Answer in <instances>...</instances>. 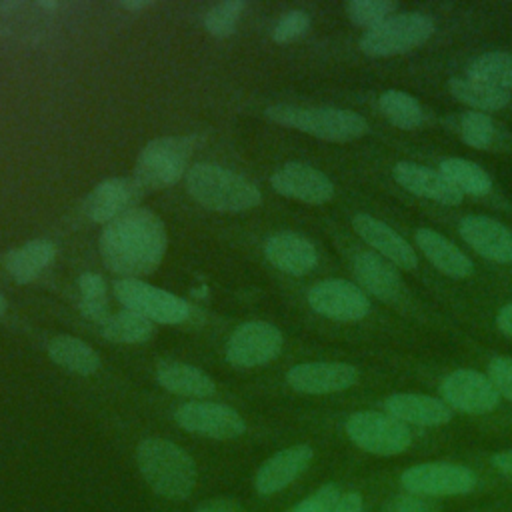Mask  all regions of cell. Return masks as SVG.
<instances>
[{
  "label": "cell",
  "instance_id": "cell-46",
  "mask_svg": "<svg viewBox=\"0 0 512 512\" xmlns=\"http://www.w3.org/2000/svg\"><path fill=\"white\" fill-rule=\"evenodd\" d=\"M38 6H40V8H48V10H52V8H56L58 4H56V2H48V0H38Z\"/></svg>",
  "mask_w": 512,
  "mask_h": 512
},
{
  "label": "cell",
  "instance_id": "cell-10",
  "mask_svg": "<svg viewBox=\"0 0 512 512\" xmlns=\"http://www.w3.org/2000/svg\"><path fill=\"white\" fill-rule=\"evenodd\" d=\"M174 420L186 432L214 438V440H232L244 434V418L230 406L210 400H190L176 408Z\"/></svg>",
  "mask_w": 512,
  "mask_h": 512
},
{
  "label": "cell",
  "instance_id": "cell-45",
  "mask_svg": "<svg viewBox=\"0 0 512 512\" xmlns=\"http://www.w3.org/2000/svg\"><path fill=\"white\" fill-rule=\"evenodd\" d=\"M152 4H154L152 0H122V2H118V6H120V8H124V10H130V12L146 10V8H150Z\"/></svg>",
  "mask_w": 512,
  "mask_h": 512
},
{
  "label": "cell",
  "instance_id": "cell-13",
  "mask_svg": "<svg viewBox=\"0 0 512 512\" xmlns=\"http://www.w3.org/2000/svg\"><path fill=\"white\" fill-rule=\"evenodd\" d=\"M440 394L450 408L464 414H488L500 402L490 378L470 368L450 372L440 384Z\"/></svg>",
  "mask_w": 512,
  "mask_h": 512
},
{
  "label": "cell",
  "instance_id": "cell-28",
  "mask_svg": "<svg viewBox=\"0 0 512 512\" xmlns=\"http://www.w3.org/2000/svg\"><path fill=\"white\" fill-rule=\"evenodd\" d=\"M450 94L478 112H496L510 102V92L472 76H454L448 82Z\"/></svg>",
  "mask_w": 512,
  "mask_h": 512
},
{
  "label": "cell",
  "instance_id": "cell-20",
  "mask_svg": "<svg viewBox=\"0 0 512 512\" xmlns=\"http://www.w3.org/2000/svg\"><path fill=\"white\" fill-rule=\"evenodd\" d=\"M396 182L414 196L434 200L446 206H456L462 202V192H458L440 170L416 162H398L394 166Z\"/></svg>",
  "mask_w": 512,
  "mask_h": 512
},
{
  "label": "cell",
  "instance_id": "cell-3",
  "mask_svg": "<svg viewBox=\"0 0 512 512\" xmlns=\"http://www.w3.org/2000/svg\"><path fill=\"white\" fill-rule=\"evenodd\" d=\"M186 190L198 204L216 212H244L262 198L250 180L210 162L194 164L186 172Z\"/></svg>",
  "mask_w": 512,
  "mask_h": 512
},
{
  "label": "cell",
  "instance_id": "cell-5",
  "mask_svg": "<svg viewBox=\"0 0 512 512\" xmlns=\"http://www.w3.org/2000/svg\"><path fill=\"white\" fill-rule=\"evenodd\" d=\"M196 136H162L148 142L138 154L134 182L142 190H160L176 184L194 152Z\"/></svg>",
  "mask_w": 512,
  "mask_h": 512
},
{
  "label": "cell",
  "instance_id": "cell-4",
  "mask_svg": "<svg viewBox=\"0 0 512 512\" xmlns=\"http://www.w3.org/2000/svg\"><path fill=\"white\" fill-rule=\"evenodd\" d=\"M266 118L314 138L328 142H350L366 134V120L352 110L332 106H292L274 104L264 110Z\"/></svg>",
  "mask_w": 512,
  "mask_h": 512
},
{
  "label": "cell",
  "instance_id": "cell-37",
  "mask_svg": "<svg viewBox=\"0 0 512 512\" xmlns=\"http://www.w3.org/2000/svg\"><path fill=\"white\" fill-rule=\"evenodd\" d=\"M308 28H310V16L302 10H290L276 22V26L272 30V38H274V42L286 44V42H292V40L304 36Z\"/></svg>",
  "mask_w": 512,
  "mask_h": 512
},
{
  "label": "cell",
  "instance_id": "cell-6",
  "mask_svg": "<svg viewBox=\"0 0 512 512\" xmlns=\"http://www.w3.org/2000/svg\"><path fill=\"white\" fill-rule=\"evenodd\" d=\"M434 34V22L420 12H398L360 36V50L374 58L406 54Z\"/></svg>",
  "mask_w": 512,
  "mask_h": 512
},
{
  "label": "cell",
  "instance_id": "cell-35",
  "mask_svg": "<svg viewBox=\"0 0 512 512\" xmlns=\"http://www.w3.org/2000/svg\"><path fill=\"white\" fill-rule=\"evenodd\" d=\"M246 4L242 0H224L212 6L204 16L206 30L216 38H228L236 32V24L244 12Z\"/></svg>",
  "mask_w": 512,
  "mask_h": 512
},
{
  "label": "cell",
  "instance_id": "cell-33",
  "mask_svg": "<svg viewBox=\"0 0 512 512\" xmlns=\"http://www.w3.org/2000/svg\"><path fill=\"white\" fill-rule=\"evenodd\" d=\"M80 288V312L84 318L102 324L110 312L106 304V284L100 274L86 272L78 278Z\"/></svg>",
  "mask_w": 512,
  "mask_h": 512
},
{
  "label": "cell",
  "instance_id": "cell-36",
  "mask_svg": "<svg viewBox=\"0 0 512 512\" xmlns=\"http://www.w3.org/2000/svg\"><path fill=\"white\" fill-rule=\"evenodd\" d=\"M396 8L398 6L392 0H350L346 4V14L356 26L370 30L394 16Z\"/></svg>",
  "mask_w": 512,
  "mask_h": 512
},
{
  "label": "cell",
  "instance_id": "cell-34",
  "mask_svg": "<svg viewBox=\"0 0 512 512\" xmlns=\"http://www.w3.org/2000/svg\"><path fill=\"white\" fill-rule=\"evenodd\" d=\"M460 136L462 140L478 150H486L494 144L496 138V126L492 122V118L486 112H478V110H468L460 116Z\"/></svg>",
  "mask_w": 512,
  "mask_h": 512
},
{
  "label": "cell",
  "instance_id": "cell-23",
  "mask_svg": "<svg viewBox=\"0 0 512 512\" xmlns=\"http://www.w3.org/2000/svg\"><path fill=\"white\" fill-rule=\"evenodd\" d=\"M384 410L396 420L416 426H442L452 420V408L444 400L428 394H392L384 400Z\"/></svg>",
  "mask_w": 512,
  "mask_h": 512
},
{
  "label": "cell",
  "instance_id": "cell-1",
  "mask_svg": "<svg viewBox=\"0 0 512 512\" xmlns=\"http://www.w3.org/2000/svg\"><path fill=\"white\" fill-rule=\"evenodd\" d=\"M166 244L164 222L154 212L136 206L106 224L100 234V256L120 280H140L160 266Z\"/></svg>",
  "mask_w": 512,
  "mask_h": 512
},
{
  "label": "cell",
  "instance_id": "cell-42",
  "mask_svg": "<svg viewBox=\"0 0 512 512\" xmlns=\"http://www.w3.org/2000/svg\"><path fill=\"white\" fill-rule=\"evenodd\" d=\"M330 512H364V498L360 492L340 494Z\"/></svg>",
  "mask_w": 512,
  "mask_h": 512
},
{
  "label": "cell",
  "instance_id": "cell-15",
  "mask_svg": "<svg viewBox=\"0 0 512 512\" xmlns=\"http://www.w3.org/2000/svg\"><path fill=\"white\" fill-rule=\"evenodd\" d=\"M358 370L346 362H304L288 370L286 382L302 394H332L354 386Z\"/></svg>",
  "mask_w": 512,
  "mask_h": 512
},
{
  "label": "cell",
  "instance_id": "cell-19",
  "mask_svg": "<svg viewBox=\"0 0 512 512\" xmlns=\"http://www.w3.org/2000/svg\"><path fill=\"white\" fill-rule=\"evenodd\" d=\"M460 236L484 258L508 264L512 262V230L490 218L470 214L460 222Z\"/></svg>",
  "mask_w": 512,
  "mask_h": 512
},
{
  "label": "cell",
  "instance_id": "cell-40",
  "mask_svg": "<svg viewBox=\"0 0 512 512\" xmlns=\"http://www.w3.org/2000/svg\"><path fill=\"white\" fill-rule=\"evenodd\" d=\"M384 512H434V506L428 502V498L414 496V494H402L392 498L386 504Z\"/></svg>",
  "mask_w": 512,
  "mask_h": 512
},
{
  "label": "cell",
  "instance_id": "cell-41",
  "mask_svg": "<svg viewBox=\"0 0 512 512\" xmlns=\"http://www.w3.org/2000/svg\"><path fill=\"white\" fill-rule=\"evenodd\" d=\"M194 512H244V508L232 498H212L196 506Z\"/></svg>",
  "mask_w": 512,
  "mask_h": 512
},
{
  "label": "cell",
  "instance_id": "cell-2",
  "mask_svg": "<svg viewBox=\"0 0 512 512\" xmlns=\"http://www.w3.org/2000/svg\"><path fill=\"white\" fill-rule=\"evenodd\" d=\"M136 464L146 484L162 498L184 500L196 486L192 456L166 438H146L136 448Z\"/></svg>",
  "mask_w": 512,
  "mask_h": 512
},
{
  "label": "cell",
  "instance_id": "cell-25",
  "mask_svg": "<svg viewBox=\"0 0 512 512\" xmlns=\"http://www.w3.org/2000/svg\"><path fill=\"white\" fill-rule=\"evenodd\" d=\"M156 380L164 390L186 398L202 400L216 392V384L206 372L178 360L160 362L156 366Z\"/></svg>",
  "mask_w": 512,
  "mask_h": 512
},
{
  "label": "cell",
  "instance_id": "cell-21",
  "mask_svg": "<svg viewBox=\"0 0 512 512\" xmlns=\"http://www.w3.org/2000/svg\"><path fill=\"white\" fill-rule=\"evenodd\" d=\"M352 272L360 286L384 302H396L404 284L392 262L376 252H356L352 256Z\"/></svg>",
  "mask_w": 512,
  "mask_h": 512
},
{
  "label": "cell",
  "instance_id": "cell-11",
  "mask_svg": "<svg viewBox=\"0 0 512 512\" xmlns=\"http://www.w3.org/2000/svg\"><path fill=\"white\" fill-rule=\"evenodd\" d=\"M284 344L282 332L270 322H244L226 342V360L236 368H256L272 362Z\"/></svg>",
  "mask_w": 512,
  "mask_h": 512
},
{
  "label": "cell",
  "instance_id": "cell-38",
  "mask_svg": "<svg viewBox=\"0 0 512 512\" xmlns=\"http://www.w3.org/2000/svg\"><path fill=\"white\" fill-rule=\"evenodd\" d=\"M338 498H340L338 486L332 482H326L320 488H316L310 496L300 500L296 506H292L288 512H330Z\"/></svg>",
  "mask_w": 512,
  "mask_h": 512
},
{
  "label": "cell",
  "instance_id": "cell-39",
  "mask_svg": "<svg viewBox=\"0 0 512 512\" xmlns=\"http://www.w3.org/2000/svg\"><path fill=\"white\" fill-rule=\"evenodd\" d=\"M488 378L494 384L496 392L512 402V358L496 356L488 364Z\"/></svg>",
  "mask_w": 512,
  "mask_h": 512
},
{
  "label": "cell",
  "instance_id": "cell-26",
  "mask_svg": "<svg viewBox=\"0 0 512 512\" xmlns=\"http://www.w3.org/2000/svg\"><path fill=\"white\" fill-rule=\"evenodd\" d=\"M56 248L50 240H30L14 250H10L4 258L6 272L20 284L32 282L50 262L54 260Z\"/></svg>",
  "mask_w": 512,
  "mask_h": 512
},
{
  "label": "cell",
  "instance_id": "cell-47",
  "mask_svg": "<svg viewBox=\"0 0 512 512\" xmlns=\"http://www.w3.org/2000/svg\"><path fill=\"white\" fill-rule=\"evenodd\" d=\"M6 312V298L0 294V316Z\"/></svg>",
  "mask_w": 512,
  "mask_h": 512
},
{
  "label": "cell",
  "instance_id": "cell-24",
  "mask_svg": "<svg viewBox=\"0 0 512 512\" xmlns=\"http://www.w3.org/2000/svg\"><path fill=\"white\" fill-rule=\"evenodd\" d=\"M420 252L436 266L442 274L450 278H468L474 272L472 260L444 234L432 228H418L414 234Z\"/></svg>",
  "mask_w": 512,
  "mask_h": 512
},
{
  "label": "cell",
  "instance_id": "cell-12",
  "mask_svg": "<svg viewBox=\"0 0 512 512\" xmlns=\"http://www.w3.org/2000/svg\"><path fill=\"white\" fill-rule=\"evenodd\" d=\"M308 304L320 316L336 322H358L370 312L366 292L342 278H330L314 284L308 290Z\"/></svg>",
  "mask_w": 512,
  "mask_h": 512
},
{
  "label": "cell",
  "instance_id": "cell-14",
  "mask_svg": "<svg viewBox=\"0 0 512 512\" xmlns=\"http://www.w3.org/2000/svg\"><path fill=\"white\" fill-rule=\"evenodd\" d=\"M272 188L292 200L306 204H324L334 196L332 180L304 162H286L270 178Z\"/></svg>",
  "mask_w": 512,
  "mask_h": 512
},
{
  "label": "cell",
  "instance_id": "cell-22",
  "mask_svg": "<svg viewBox=\"0 0 512 512\" xmlns=\"http://www.w3.org/2000/svg\"><path fill=\"white\" fill-rule=\"evenodd\" d=\"M264 256L268 262L292 276H302L310 272L318 262V252L314 244L296 232H276L264 244Z\"/></svg>",
  "mask_w": 512,
  "mask_h": 512
},
{
  "label": "cell",
  "instance_id": "cell-30",
  "mask_svg": "<svg viewBox=\"0 0 512 512\" xmlns=\"http://www.w3.org/2000/svg\"><path fill=\"white\" fill-rule=\"evenodd\" d=\"M100 332L110 342L140 344V342H148L156 334V328H154V322L124 308L116 314H110L100 324Z\"/></svg>",
  "mask_w": 512,
  "mask_h": 512
},
{
  "label": "cell",
  "instance_id": "cell-44",
  "mask_svg": "<svg viewBox=\"0 0 512 512\" xmlns=\"http://www.w3.org/2000/svg\"><path fill=\"white\" fill-rule=\"evenodd\" d=\"M496 324H498V328H500L506 336L512 338V302L500 308V312H498V316H496Z\"/></svg>",
  "mask_w": 512,
  "mask_h": 512
},
{
  "label": "cell",
  "instance_id": "cell-8",
  "mask_svg": "<svg viewBox=\"0 0 512 512\" xmlns=\"http://www.w3.org/2000/svg\"><path fill=\"white\" fill-rule=\"evenodd\" d=\"M400 484L408 494L422 498L462 496L476 488V474L454 462H420L402 472Z\"/></svg>",
  "mask_w": 512,
  "mask_h": 512
},
{
  "label": "cell",
  "instance_id": "cell-27",
  "mask_svg": "<svg viewBox=\"0 0 512 512\" xmlns=\"http://www.w3.org/2000/svg\"><path fill=\"white\" fill-rule=\"evenodd\" d=\"M46 350L50 360L68 372L88 376L100 368V356L80 338L60 334L48 342Z\"/></svg>",
  "mask_w": 512,
  "mask_h": 512
},
{
  "label": "cell",
  "instance_id": "cell-18",
  "mask_svg": "<svg viewBox=\"0 0 512 512\" xmlns=\"http://www.w3.org/2000/svg\"><path fill=\"white\" fill-rule=\"evenodd\" d=\"M352 226L356 234L376 250V254L392 262L396 268H402V270L416 268L418 260H416L414 248L386 222L360 212L352 218Z\"/></svg>",
  "mask_w": 512,
  "mask_h": 512
},
{
  "label": "cell",
  "instance_id": "cell-32",
  "mask_svg": "<svg viewBox=\"0 0 512 512\" xmlns=\"http://www.w3.org/2000/svg\"><path fill=\"white\" fill-rule=\"evenodd\" d=\"M468 76L484 80L496 88L512 92V54L510 52H486L472 60Z\"/></svg>",
  "mask_w": 512,
  "mask_h": 512
},
{
  "label": "cell",
  "instance_id": "cell-43",
  "mask_svg": "<svg viewBox=\"0 0 512 512\" xmlns=\"http://www.w3.org/2000/svg\"><path fill=\"white\" fill-rule=\"evenodd\" d=\"M492 466L506 478L512 482V450H502V452H496L492 458H490Z\"/></svg>",
  "mask_w": 512,
  "mask_h": 512
},
{
  "label": "cell",
  "instance_id": "cell-29",
  "mask_svg": "<svg viewBox=\"0 0 512 512\" xmlns=\"http://www.w3.org/2000/svg\"><path fill=\"white\" fill-rule=\"evenodd\" d=\"M438 170L448 178V182L462 194L470 196H486L492 190L490 174L480 168L476 162L452 156L444 158Z\"/></svg>",
  "mask_w": 512,
  "mask_h": 512
},
{
  "label": "cell",
  "instance_id": "cell-9",
  "mask_svg": "<svg viewBox=\"0 0 512 512\" xmlns=\"http://www.w3.org/2000/svg\"><path fill=\"white\" fill-rule=\"evenodd\" d=\"M114 294L126 310H132L150 322L180 324L190 316L186 300L142 280H116Z\"/></svg>",
  "mask_w": 512,
  "mask_h": 512
},
{
  "label": "cell",
  "instance_id": "cell-16",
  "mask_svg": "<svg viewBox=\"0 0 512 512\" xmlns=\"http://www.w3.org/2000/svg\"><path fill=\"white\" fill-rule=\"evenodd\" d=\"M142 188L134 178H108L100 182L84 200V214L98 224H110L118 216L136 208Z\"/></svg>",
  "mask_w": 512,
  "mask_h": 512
},
{
  "label": "cell",
  "instance_id": "cell-7",
  "mask_svg": "<svg viewBox=\"0 0 512 512\" xmlns=\"http://www.w3.org/2000/svg\"><path fill=\"white\" fill-rule=\"evenodd\" d=\"M344 430L358 448L376 456L402 454L412 444L408 426L384 412H354L348 416Z\"/></svg>",
  "mask_w": 512,
  "mask_h": 512
},
{
  "label": "cell",
  "instance_id": "cell-17",
  "mask_svg": "<svg viewBox=\"0 0 512 512\" xmlns=\"http://www.w3.org/2000/svg\"><path fill=\"white\" fill-rule=\"evenodd\" d=\"M314 450L308 444L288 446L270 456L256 472L254 488L260 496H272L290 486L312 462Z\"/></svg>",
  "mask_w": 512,
  "mask_h": 512
},
{
  "label": "cell",
  "instance_id": "cell-31",
  "mask_svg": "<svg viewBox=\"0 0 512 512\" xmlns=\"http://www.w3.org/2000/svg\"><path fill=\"white\" fill-rule=\"evenodd\" d=\"M382 114L400 130H414L424 122V112L418 100L402 90H386L378 98Z\"/></svg>",
  "mask_w": 512,
  "mask_h": 512
}]
</instances>
